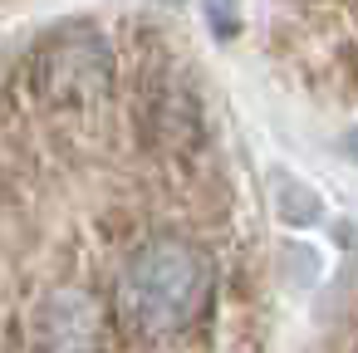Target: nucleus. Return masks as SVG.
<instances>
[{
  "label": "nucleus",
  "mask_w": 358,
  "mask_h": 353,
  "mask_svg": "<svg viewBox=\"0 0 358 353\" xmlns=\"http://www.w3.org/2000/svg\"><path fill=\"white\" fill-rule=\"evenodd\" d=\"M206 133V118H201V99H196V84L162 74L157 84L143 89V103H138V138L157 152H192Z\"/></svg>",
  "instance_id": "20e7f679"
},
{
  "label": "nucleus",
  "mask_w": 358,
  "mask_h": 353,
  "mask_svg": "<svg viewBox=\"0 0 358 353\" xmlns=\"http://www.w3.org/2000/svg\"><path fill=\"white\" fill-rule=\"evenodd\" d=\"M348 152H353V157H358V128H353V133H348Z\"/></svg>",
  "instance_id": "39448f33"
},
{
  "label": "nucleus",
  "mask_w": 358,
  "mask_h": 353,
  "mask_svg": "<svg viewBox=\"0 0 358 353\" xmlns=\"http://www.w3.org/2000/svg\"><path fill=\"white\" fill-rule=\"evenodd\" d=\"M113 319L108 299L89 284H55L30 314V353H108Z\"/></svg>",
  "instance_id": "7ed1b4c3"
},
{
  "label": "nucleus",
  "mask_w": 358,
  "mask_h": 353,
  "mask_svg": "<svg viewBox=\"0 0 358 353\" xmlns=\"http://www.w3.org/2000/svg\"><path fill=\"white\" fill-rule=\"evenodd\" d=\"M216 304V265L187 236H143L113 280V309L143 338H182Z\"/></svg>",
  "instance_id": "f257e3e1"
},
{
  "label": "nucleus",
  "mask_w": 358,
  "mask_h": 353,
  "mask_svg": "<svg viewBox=\"0 0 358 353\" xmlns=\"http://www.w3.org/2000/svg\"><path fill=\"white\" fill-rule=\"evenodd\" d=\"M30 89L45 108L84 113L108 99L113 89V50L103 35L89 30H59L30 55Z\"/></svg>",
  "instance_id": "f03ea898"
}]
</instances>
